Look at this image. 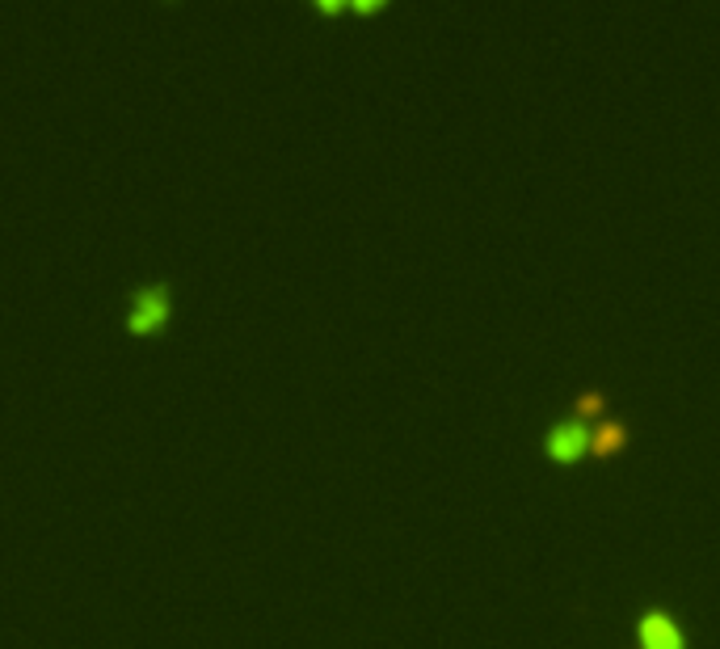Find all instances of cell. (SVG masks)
Listing matches in <instances>:
<instances>
[{"instance_id":"cell-1","label":"cell","mask_w":720,"mask_h":649,"mask_svg":"<svg viewBox=\"0 0 720 649\" xmlns=\"http://www.w3.org/2000/svg\"><path fill=\"white\" fill-rule=\"evenodd\" d=\"M169 321H173V283L169 279H148L135 292H126L123 329L131 338H157Z\"/></svg>"},{"instance_id":"cell-2","label":"cell","mask_w":720,"mask_h":649,"mask_svg":"<svg viewBox=\"0 0 720 649\" xmlns=\"http://www.w3.org/2000/svg\"><path fill=\"white\" fill-rule=\"evenodd\" d=\"M636 646L640 649H687V641H683V628L666 616L661 608H654V612H645L640 624H636Z\"/></svg>"},{"instance_id":"cell-3","label":"cell","mask_w":720,"mask_h":649,"mask_svg":"<svg viewBox=\"0 0 720 649\" xmlns=\"http://www.w3.org/2000/svg\"><path fill=\"white\" fill-rule=\"evenodd\" d=\"M590 452V426L582 423H561L548 430V455L561 460V464H573Z\"/></svg>"},{"instance_id":"cell-4","label":"cell","mask_w":720,"mask_h":649,"mask_svg":"<svg viewBox=\"0 0 720 649\" xmlns=\"http://www.w3.org/2000/svg\"><path fill=\"white\" fill-rule=\"evenodd\" d=\"M624 439H627V430L620 423L598 426V430H590V452H598V455L615 452V448H624Z\"/></svg>"},{"instance_id":"cell-5","label":"cell","mask_w":720,"mask_h":649,"mask_svg":"<svg viewBox=\"0 0 720 649\" xmlns=\"http://www.w3.org/2000/svg\"><path fill=\"white\" fill-rule=\"evenodd\" d=\"M577 414H602V396H598V392L582 396V401H577Z\"/></svg>"}]
</instances>
